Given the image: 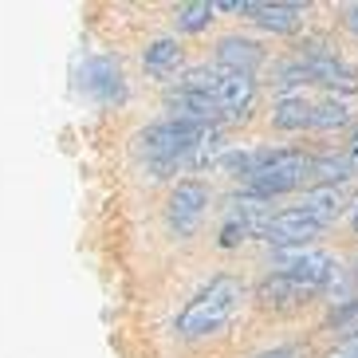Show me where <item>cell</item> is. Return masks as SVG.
Segmentation results:
<instances>
[{
  "mask_svg": "<svg viewBox=\"0 0 358 358\" xmlns=\"http://www.w3.org/2000/svg\"><path fill=\"white\" fill-rule=\"evenodd\" d=\"M205 130H213V127H193V122H178V118L154 122V127L142 134V154H146L150 166L158 169V178H166V173L185 166L189 150L205 138Z\"/></svg>",
  "mask_w": 358,
  "mask_h": 358,
  "instance_id": "7a4b0ae2",
  "label": "cell"
},
{
  "mask_svg": "<svg viewBox=\"0 0 358 358\" xmlns=\"http://www.w3.org/2000/svg\"><path fill=\"white\" fill-rule=\"evenodd\" d=\"M166 106L173 110V118H178V122H193V127H213V122L221 118V110H217L213 95L193 91V87H178V91H169Z\"/></svg>",
  "mask_w": 358,
  "mask_h": 358,
  "instance_id": "9c48e42d",
  "label": "cell"
},
{
  "mask_svg": "<svg viewBox=\"0 0 358 358\" xmlns=\"http://www.w3.org/2000/svg\"><path fill=\"white\" fill-rule=\"evenodd\" d=\"M347 28L358 36V4H350V8H347Z\"/></svg>",
  "mask_w": 358,
  "mask_h": 358,
  "instance_id": "7402d4cb",
  "label": "cell"
},
{
  "mask_svg": "<svg viewBox=\"0 0 358 358\" xmlns=\"http://www.w3.org/2000/svg\"><path fill=\"white\" fill-rule=\"evenodd\" d=\"M260 236L268 244H275V248H307V241L323 236V224L311 221L299 209H287V213H272V221L264 224Z\"/></svg>",
  "mask_w": 358,
  "mask_h": 358,
  "instance_id": "ba28073f",
  "label": "cell"
},
{
  "mask_svg": "<svg viewBox=\"0 0 358 358\" xmlns=\"http://www.w3.org/2000/svg\"><path fill=\"white\" fill-rule=\"evenodd\" d=\"M142 67H146L150 79H169V75L181 67V48L178 40H154L142 55Z\"/></svg>",
  "mask_w": 358,
  "mask_h": 358,
  "instance_id": "2e32d148",
  "label": "cell"
},
{
  "mask_svg": "<svg viewBox=\"0 0 358 358\" xmlns=\"http://www.w3.org/2000/svg\"><path fill=\"white\" fill-rule=\"evenodd\" d=\"M280 83H323V87H338V91H358V75L347 64H338L335 55L307 52L295 64L280 67Z\"/></svg>",
  "mask_w": 358,
  "mask_h": 358,
  "instance_id": "277c9868",
  "label": "cell"
},
{
  "mask_svg": "<svg viewBox=\"0 0 358 358\" xmlns=\"http://www.w3.org/2000/svg\"><path fill=\"white\" fill-rule=\"evenodd\" d=\"M307 178H315L319 185L338 189V181L355 178V162H350L347 154H319V158H311V173H307Z\"/></svg>",
  "mask_w": 358,
  "mask_h": 358,
  "instance_id": "e0dca14e",
  "label": "cell"
},
{
  "mask_svg": "<svg viewBox=\"0 0 358 358\" xmlns=\"http://www.w3.org/2000/svg\"><path fill=\"white\" fill-rule=\"evenodd\" d=\"M272 268L295 284H303L307 292H323L335 275V260L319 248H275Z\"/></svg>",
  "mask_w": 358,
  "mask_h": 358,
  "instance_id": "5b68a950",
  "label": "cell"
},
{
  "mask_svg": "<svg viewBox=\"0 0 358 358\" xmlns=\"http://www.w3.org/2000/svg\"><path fill=\"white\" fill-rule=\"evenodd\" d=\"M307 173H311V158L307 154H299V150H264L260 166L252 169V178H248V185H252L256 197H280V193H292L299 189L307 181Z\"/></svg>",
  "mask_w": 358,
  "mask_h": 358,
  "instance_id": "3957f363",
  "label": "cell"
},
{
  "mask_svg": "<svg viewBox=\"0 0 358 358\" xmlns=\"http://www.w3.org/2000/svg\"><path fill=\"white\" fill-rule=\"evenodd\" d=\"M205 205H209V185L205 181H178L166 201L169 229L178 232V236H193V229L205 217Z\"/></svg>",
  "mask_w": 358,
  "mask_h": 358,
  "instance_id": "8992f818",
  "label": "cell"
},
{
  "mask_svg": "<svg viewBox=\"0 0 358 358\" xmlns=\"http://www.w3.org/2000/svg\"><path fill=\"white\" fill-rule=\"evenodd\" d=\"M311 295L315 292H307L303 284H295V280H287V275H280V272H272L260 287H256V299H260L264 307H275V311L299 307V303H307Z\"/></svg>",
  "mask_w": 358,
  "mask_h": 358,
  "instance_id": "4fadbf2b",
  "label": "cell"
},
{
  "mask_svg": "<svg viewBox=\"0 0 358 358\" xmlns=\"http://www.w3.org/2000/svg\"><path fill=\"white\" fill-rule=\"evenodd\" d=\"M217 64H221V71L252 75L256 67L264 64V52H260V43H252V40H241V36H224V40L217 43Z\"/></svg>",
  "mask_w": 358,
  "mask_h": 358,
  "instance_id": "7c38bea8",
  "label": "cell"
},
{
  "mask_svg": "<svg viewBox=\"0 0 358 358\" xmlns=\"http://www.w3.org/2000/svg\"><path fill=\"white\" fill-rule=\"evenodd\" d=\"M224 221H232L244 236H260L264 224L272 221V201L268 197H256V193H241V197L229 201V213Z\"/></svg>",
  "mask_w": 358,
  "mask_h": 358,
  "instance_id": "8fae6325",
  "label": "cell"
},
{
  "mask_svg": "<svg viewBox=\"0 0 358 358\" xmlns=\"http://www.w3.org/2000/svg\"><path fill=\"white\" fill-rule=\"evenodd\" d=\"M272 122L280 130H303V127H311V103H303V99H284V103L272 110Z\"/></svg>",
  "mask_w": 358,
  "mask_h": 358,
  "instance_id": "ac0fdd59",
  "label": "cell"
},
{
  "mask_svg": "<svg viewBox=\"0 0 358 358\" xmlns=\"http://www.w3.org/2000/svg\"><path fill=\"white\" fill-rule=\"evenodd\" d=\"M83 91H91L103 103H122L127 99V83H122V71H118L115 59H91L83 67Z\"/></svg>",
  "mask_w": 358,
  "mask_h": 358,
  "instance_id": "30bf717a",
  "label": "cell"
},
{
  "mask_svg": "<svg viewBox=\"0 0 358 358\" xmlns=\"http://www.w3.org/2000/svg\"><path fill=\"white\" fill-rule=\"evenodd\" d=\"M244 299V284L232 275H217L209 280V287H201L189 303L181 307L178 315V335L181 338H209L217 331L229 327V319L241 311Z\"/></svg>",
  "mask_w": 358,
  "mask_h": 358,
  "instance_id": "6da1fadb",
  "label": "cell"
},
{
  "mask_svg": "<svg viewBox=\"0 0 358 358\" xmlns=\"http://www.w3.org/2000/svg\"><path fill=\"white\" fill-rule=\"evenodd\" d=\"M343 193L331 189V185H315V189H307L303 201H299V213H307L311 221H319L327 229V224H335L338 221V213H343Z\"/></svg>",
  "mask_w": 358,
  "mask_h": 358,
  "instance_id": "9a60e30c",
  "label": "cell"
},
{
  "mask_svg": "<svg viewBox=\"0 0 358 358\" xmlns=\"http://www.w3.org/2000/svg\"><path fill=\"white\" fill-rule=\"evenodd\" d=\"M343 355H350V358H358V338H355V343H347V350H343Z\"/></svg>",
  "mask_w": 358,
  "mask_h": 358,
  "instance_id": "603a6c76",
  "label": "cell"
},
{
  "mask_svg": "<svg viewBox=\"0 0 358 358\" xmlns=\"http://www.w3.org/2000/svg\"><path fill=\"white\" fill-rule=\"evenodd\" d=\"M256 358H299V350H292V347H280V350H268V355H256Z\"/></svg>",
  "mask_w": 358,
  "mask_h": 358,
  "instance_id": "44dd1931",
  "label": "cell"
},
{
  "mask_svg": "<svg viewBox=\"0 0 358 358\" xmlns=\"http://www.w3.org/2000/svg\"><path fill=\"white\" fill-rule=\"evenodd\" d=\"M213 103L224 118H244L256 103V79L241 71H221L217 67V79H213Z\"/></svg>",
  "mask_w": 358,
  "mask_h": 358,
  "instance_id": "52a82bcc",
  "label": "cell"
},
{
  "mask_svg": "<svg viewBox=\"0 0 358 358\" xmlns=\"http://www.w3.org/2000/svg\"><path fill=\"white\" fill-rule=\"evenodd\" d=\"M209 20H213V4H209V0L181 4V8H178V28H181V32H201V28H209Z\"/></svg>",
  "mask_w": 358,
  "mask_h": 358,
  "instance_id": "ffe728a7",
  "label": "cell"
},
{
  "mask_svg": "<svg viewBox=\"0 0 358 358\" xmlns=\"http://www.w3.org/2000/svg\"><path fill=\"white\" fill-rule=\"evenodd\" d=\"M350 122V106L338 103V99H327V103L311 106V127L315 130H335V127H347Z\"/></svg>",
  "mask_w": 358,
  "mask_h": 358,
  "instance_id": "d6986e66",
  "label": "cell"
},
{
  "mask_svg": "<svg viewBox=\"0 0 358 358\" xmlns=\"http://www.w3.org/2000/svg\"><path fill=\"white\" fill-rule=\"evenodd\" d=\"M350 224H355V232H358V201H355V209H350Z\"/></svg>",
  "mask_w": 358,
  "mask_h": 358,
  "instance_id": "cb8c5ba5",
  "label": "cell"
},
{
  "mask_svg": "<svg viewBox=\"0 0 358 358\" xmlns=\"http://www.w3.org/2000/svg\"><path fill=\"white\" fill-rule=\"evenodd\" d=\"M248 16L268 32H295L307 16V4H248Z\"/></svg>",
  "mask_w": 358,
  "mask_h": 358,
  "instance_id": "5bb4252c",
  "label": "cell"
}]
</instances>
